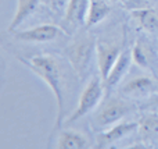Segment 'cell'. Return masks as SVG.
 <instances>
[{
	"instance_id": "1",
	"label": "cell",
	"mask_w": 158,
	"mask_h": 149,
	"mask_svg": "<svg viewBox=\"0 0 158 149\" xmlns=\"http://www.w3.org/2000/svg\"><path fill=\"white\" fill-rule=\"evenodd\" d=\"M22 64L28 67L32 72L40 77L52 89L54 99L57 102V119H56V128H60L64 120V88H63V75L61 68L56 57L50 55H38L31 59L17 56Z\"/></svg>"
},
{
	"instance_id": "13",
	"label": "cell",
	"mask_w": 158,
	"mask_h": 149,
	"mask_svg": "<svg viewBox=\"0 0 158 149\" xmlns=\"http://www.w3.org/2000/svg\"><path fill=\"white\" fill-rule=\"evenodd\" d=\"M56 148L58 149H85L89 148L87 139L78 131L67 130L60 134Z\"/></svg>"
},
{
	"instance_id": "16",
	"label": "cell",
	"mask_w": 158,
	"mask_h": 149,
	"mask_svg": "<svg viewBox=\"0 0 158 149\" xmlns=\"http://www.w3.org/2000/svg\"><path fill=\"white\" fill-rule=\"evenodd\" d=\"M132 57L136 66L142 67V68H148L150 67V55H148V49L140 39H137L135 43L133 49H132Z\"/></svg>"
},
{
	"instance_id": "7",
	"label": "cell",
	"mask_w": 158,
	"mask_h": 149,
	"mask_svg": "<svg viewBox=\"0 0 158 149\" xmlns=\"http://www.w3.org/2000/svg\"><path fill=\"white\" fill-rule=\"evenodd\" d=\"M122 53L121 47L111 46V45L106 43H97L96 47V55H97V64H98V71H100V77L103 82L107 80L110 71L112 70L115 61L118 60L119 55Z\"/></svg>"
},
{
	"instance_id": "3",
	"label": "cell",
	"mask_w": 158,
	"mask_h": 149,
	"mask_svg": "<svg viewBox=\"0 0 158 149\" xmlns=\"http://www.w3.org/2000/svg\"><path fill=\"white\" fill-rule=\"evenodd\" d=\"M101 81L98 78H93L87 84L86 88L82 92L81 98H79L78 107L74 110V113H71V116L68 119H65V124H72L74 121H77V120L85 117L86 114H89L90 112H93L100 105L104 96V86L101 84Z\"/></svg>"
},
{
	"instance_id": "9",
	"label": "cell",
	"mask_w": 158,
	"mask_h": 149,
	"mask_svg": "<svg viewBox=\"0 0 158 149\" xmlns=\"http://www.w3.org/2000/svg\"><path fill=\"white\" fill-rule=\"evenodd\" d=\"M133 57H132V50H123L119 55L118 60L115 61L112 70L110 71L107 80L104 81L107 86H115L117 84H119L122 81V78L126 75V72L129 71V67H131Z\"/></svg>"
},
{
	"instance_id": "11",
	"label": "cell",
	"mask_w": 158,
	"mask_h": 149,
	"mask_svg": "<svg viewBox=\"0 0 158 149\" xmlns=\"http://www.w3.org/2000/svg\"><path fill=\"white\" fill-rule=\"evenodd\" d=\"M139 134L146 145H151L158 138V114H144L139 120Z\"/></svg>"
},
{
	"instance_id": "17",
	"label": "cell",
	"mask_w": 158,
	"mask_h": 149,
	"mask_svg": "<svg viewBox=\"0 0 158 149\" xmlns=\"http://www.w3.org/2000/svg\"><path fill=\"white\" fill-rule=\"evenodd\" d=\"M151 106H158V95H157V96H154L153 99L148 102V105L146 106V107H151Z\"/></svg>"
},
{
	"instance_id": "5",
	"label": "cell",
	"mask_w": 158,
	"mask_h": 149,
	"mask_svg": "<svg viewBox=\"0 0 158 149\" xmlns=\"http://www.w3.org/2000/svg\"><path fill=\"white\" fill-rule=\"evenodd\" d=\"M64 35V31L60 27L50 24L39 25V27L25 29L21 32L15 33V38L22 42H35V43H43V42H50L58 36Z\"/></svg>"
},
{
	"instance_id": "10",
	"label": "cell",
	"mask_w": 158,
	"mask_h": 149,
	"mask_svg": "<svg viewBox=\"0 0 158 149\" xmlns=\"http://www.w3.org/2000/svg\"><path fill=\"white\" fill-rule=\"evenodd\" d=\"M132 17L146 32L158 35V13L153 8H139L132 11Z\"/></svg>"
},
{
	"instance_id": "14",
	"label": "cell",
	"mask_w": 158,
	"mask_h": 149,
	"mask_svg": "<svg viewBox=\"0 0 158 149\" xmlns=\"http://www.w3.org/2000/svg\"><path fill=\"white\" fill-rule=\"evenodd\" d=\"M111 13V7L107 4L104 0H90L89 10H87V18H86V27H94L98 22L104 21Z\"/></svg>"
},
{
	"instance_id": "15",
	"label": "cell",
	"mask_w": 158,
	"mask_h": 149,
	"mask_svg": "<svg viewBox=\"0 0 158 149\" xmlns=\"http://www.w3.org/2000/svg\"><path fill=\"white\" fill-rule=\"evenodd\" d=\"M38 4L39 0H18L17 11L14 14V18L11 20L10 25H8V31H14L18 25H21L38 8Z\"/></svg>"
},
{
	"instance_id": "2",
	"label": "cell",
	"mask_w": 158,
	"mask_h": 149,
	"mask_svg": "<svg viewBox=\"0 0 158 149\" xmlns=\"http://www.w3.org/2000/svg\"><path fill=\"white\" fill-rule=\"evenodd\" d=\"M96 47H97V42L94 36H83L75 41L67 49V57L81 80H86L89 74Z\"/></svg>"
},
{
	"instance_id": "8",
	"label": "cell",
	"mask_w": 158,
	"mask_h": 149,
	"mask_svg": "<svg viewBox=\"0 0 158 149\" xmlns=\"http://www.w3.org/2000/svg\"><path fill=\"white\" fill-rule=\"evenodd\" d=\"M89 3L90 0H68L65 11V24L69 31H75L78 27L86 24Z\"/></svg>"
},
{
	"instance_id": "4",
	"label": "cell",
	"mask_w": 158,
	"mask_h": 149,
	"mask_svg": "<svg viewBox=\"0 0 158 149\" xmlns=\"http://www.w3.org/2000/svg\"><path fill=\"white\" fill-rule=\"evenodd\" d=\"M135 110V106L132 103L123 102L121 99H110L106 105L101 107V110L97 113V116L94 117L93 123L94 127L101 130V128H107L112 124L119 123L123 117H126L128 114H131Z\"/></svg>"
},
{
	"instance_id": "12",
	"label": "cell",
	"mask_w": 158,
	"mask_h": 149,
	"mask_svg": "<svg viewBox=\"0 0 158 149\" xmlns=\"http://www.w3.org/2000/svg\"><path fill=\"white\" fill-rule=\"evenodd\" d=\"M156 86L153 78L150 77H136L133 80H131L129 82H126L122 88V94L128 95V96H142L148 92H151Z\"/></svg>"
},
{
	"instance_id": "6",
	"label": "cell",
	"mask_w": 158,
	"mask_h": 149,
	"mask_svg": "<svg viewBox=\"0 0 158 149\" xmlns=\"http://www.w3.org/2000/svg\"><path fill=\"white\" fill-rule=\"evenodd\" d=\"M139 128V121H122L115 124L114 127L108 128L104 133H100L97 135V148H108L110 145L121 141L122 138L131 135L132 133Z\"/></svg>"
}]
</instances>
